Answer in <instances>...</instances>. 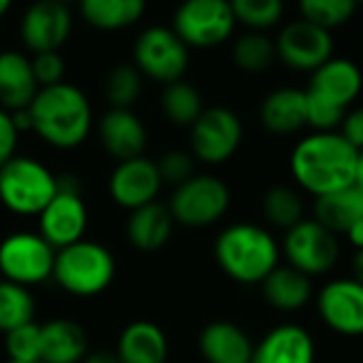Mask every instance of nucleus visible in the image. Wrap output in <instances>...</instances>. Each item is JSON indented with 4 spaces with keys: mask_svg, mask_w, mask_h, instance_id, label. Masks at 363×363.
<instances>
[{
    "mask_svg": "<svg viewBox=\"0 0 363 363\" xmlns=\"http://www.w3.org/2000/svg\"><path fill=\"white\" fill-rule=\"evenodd\" d=\"M359 151L336 130L302 138L289 160L296 183L315 198L347 189L357 179Z\"/></svg>",
    "mask_w": 363,
    "mask_h": 363,
    "instance_id": "nucleus-1",
    "label": "nucleus"
},
{
    "mask_svg": "<svg viewBox=\"0 0 363 363\" xmlns=\"http://www.w3.org/2000/svg\"><path fill=\"white\" fill-rule=\"evenodd\" d=\"M28 108L32 130L55 149L79 147L91 130V104L70 83L62 81L51 87H40Z\"/></svg>",
    "mask_w": 363,
    "mask_h": 363,
    "instance_id": "nucleus-2",
    "label": "nucleus"
},
{
    "mask_svg": "<svg viewBox=\"0 0 363 363\" xmlns=\"http://www.w3.org/2000/svg\"><path fill=\"white\" fill-rule=\"evenodd\" d=\"M279 245L274 236L255 223H234L215 240L219 268L236 283L257 285L279 266Z\"/></svg>",
    "mask_w": 363,
    "mask_h": 363,
    "instance_id": "nucleus-3",
    "label": "nucleus"
},
{
    "mask_svg": "<svg viewBox=\"0 0 363 363\" xmlns=\"http://www.w3.org/2000/svg\"><path fill=\"white\" fill-rule=\"evenodd\" d=\"M363 74L359 66L347 57H332L315 72H311L306 94L308 125L315 132L336 130L349 106L362 94Z\"/></svg>",
    "mask_w": 363,
    "mask_h": 363,
    "instance_id": "nucleus-4",
    "label": "nucleus"
},
{
    "mask_svg": "<svg viewBox=\"0 0 363 363\" xmlns=\"http://www.w3.org/2000/svg\"><path fill=\"white\" fill-rule=\"evenodd\" d=\"M117 272L113 253L96 240H79L55 251L53 281L74 298H94L108 289Z\"/></svg>",
    "mask_w": 363,
    "mask_h": 363,
    "instance_id": "nucleus-5",
    "label": "nucleus"
},
{
    "mask_svg": "<svg viewBox=\"0 0 363 363\" xmlns=\"http://www.w3.org/2000/svg\"><path fill=\"white\" fill-rule=\"evenodd\" d=\"M57 194V177L38 160L15 155L0 168V202L17 217H38Z\"/></svg>",
    "mask_w": 363,
    "mask_h": 363,
    "instance_id": "nucleus-6",
    "label": "nucleus"
},
{
    "mask_svg": "<svg viewBox=\"0 0 363 363\" xmlns=\"http://www.w3.org/2000/svg\"><path fill=\"white\" fill-rule=\"evenodd\" d=\"M230 202V189L221 179L213 174H194L174 187L168 211L174 223L185 228H206L228 213Z\"/></svg>",
    "mask_w": 363,
    "mask_h": 363,
    "instance_id": "nucleus-7",
    "label": "nucleus"
},
{
    "mask_svg": "<svg viewBox=\"0 0 363 363\" xmlns=\"http://www.w3.org/2000/svg\"><path fill=\"white\" fill-rule=\"evenodd\" d=\"M134 66L157 83L181 81L189 66V47L166 26H151L134 40Z\"/></svg>",
    "mask_w": 363,
    "mask_h": 363,
    "instance_id": "nucleus-8",
    "label": "nucleus"
},
{
    "mask_svg": "<svg viewBox=\"0 0 363 363\" xmlns=\"http://www.w3.org/2000/svg\"><path fill=\"white\" fill-rule=\"evenodd\" d=\"M55 249L34 232H15L0 242V277L34 287L53 277Z\"/></svg>",
    "mask_w": 363,
    "mask_h": 363,
    "instance_id": "nucleus-9",
    "label": "nucleus"
},
{
    "mask_svg": "<svg viewBox=\"0 0 363 363\" xmlns=\"http://www.w3.org/2000/svg\"><path fill=\"white\" fill-rule=\"evenodd\" d=\"M236 28L230 0H183L174 13L172 30L187 47L208 49L225 43Z\"/></svg>",
    "mask_w": 363,
    "mask_h": 363,
    "instance_id": "nucleus-10",
    "label": "nucleus"
},
{
    "mask_svg": "<svg viewBox=\"0 0 363 363\" xmlns=\"http://www.w3.org/2000/svg\"><path fill=\"white\" fill-rule=\"evenodd\" d=\"M283 253L296 270L313 277L330 272L340 255L336 234L317 219H302L285 232Z\"/></svg>",
    "mask_w": 363,
    "mask_h": 363,
    "instance_id": "nucleus-11",
    "label": "nucleus"
},
{
    "mask_svg": "<svg viewBox=\"0 0 363 363\" xmlns=\"http://www.w3.org/2000/svg\"><path fill=\"white\" fill-rule=\"evenodd\" d=\"M277 57L291 70L315 72L334 57V36L330 30L306 19L287 23L274 38Z\"/></svg>",
    "mask_w": 363,
    "mask_h": 363,
    "instance_id": "nucleus-12",
    "label": "nucleus"
},
{
    "mask_svg": "<svg viewBox=\"0 0 363 363\" xmlns=\"http://www.w3.org/2000/svg\"><path fill=\"white\" fill-rule=\"evenodd\" d=\"M240 143V117L225 106L204 108L191 125V153L204 164L217 166L228 162L238 151Z\"/></svg>",
    "mask_w": 363,
    "mask_h": 363,
    "instance_id": "nucleus-13",
    "label": "nucleus"
},
{
    "mask_svg": "<svg viewBox=\"0 0 363 363\" xmlns=\"http://www.w3.org/2000/svg\"><path fill=\"white\" fill-rule=\"evenodd\" d=\"M89 223L87 206L77 189H57L53 200L38 215V234L55 249L85 238Z\"/></svg>",
    "mask_w": 363,
    "mask_h": 363,
    "instance_id": "nucleus-14",
    "label": "nucleus"
},
{
    "mask_svg": "<svg viewBox=\"0 0 363 363\" xmlns=\"http://www.w3.org/2000/svg\"><path fill=\"white\" fill-rule=\"evenodd\" d=\"M162 185L164 181L160 177L157 162L138 155L117 164L108 179V194L117 206L132 213L145 204L155 202Z\"/></svg>",
    "mask_w": 363,
    "mask_h": 363,
    "instance_id": "nucleus-15",
    "label": "nucleus"
},
{
    "mask_svg": "<svg viewBox=\"0 0 363 363\" xmlns=\"http://www.w3.org/2000/svg\"><path fill=\"white\" fill-rule=\"evenodd\" d=\"M323 323L340 336H363V283L357 279H336L317 296Z\"/></svg>",
    "mask_w": 363,
    "mask_h": 363,
    "instance_id": "nucleus-16",
    "label": "nucleus"
},
{
    "mask_svg": "<svg viewBox=\"0 0 363 363\" xmlns=\"http://www.w3.org/2000/svg\"><path fill=\"white\" fill-rule=\"evenodd\" d=\"M72 15L68 4L57 0H36L21 17V40L32 53L57 51L70 36Z\"/></svg>",
    "mask_w": 363,
    "mask_h": 363,
    "instance_id": "nucleus-17",
    "label": "nucleus"
},
{
    "mask_svg": "<svg viewBox=\"0 0 363 363\" xmlns=\"http://www.w3.org/2000/svg\"><path fill=\"white\" fill-rule=\"evenodd\" d=\"M100 143L115 160H132L143 155L147 147V128L130 108H111L98 125Z\"/></svg>",
    "mask_w": 363,
    "mask_h": 363,
    "instance_id": "nucleus-18",
    "label": "nucleus"
},
{
    "mask_svg": "<svg viewBox=\"0 0 363 363\" xmlns=\"http://www.w3.org/2000/svg\"><path fill=\"white\" fill-rule=\"evenodd\" d=\"M255 363H315L313 336L296 323L270 330L253 351Z\"/></svg>",
    "mask_w": 363,
    "mask_h": 363,
    "instance_id": "nucleus-19",
    "label": "nucleus"
},
{
    "mask_svg": "<svg viewBox=\"0 0 363 363\" xmlns=\"http://www.w3.org/2000/svg\"><path fill=\"white\" fill-rule=\"evenodd\" d=\"M264 128L279 136H289L308 125V104L304 89L281 87L270 91L259 106Z\"/></svg>",
    "mask_w": 363,
    "mask_h": 363,
    "instance_id": "nucleus-20",
    "label": "nucleus"
},
{
    "mask_svg": "<svg viewBox=\"0 0 363 363\" xmlns=\"http://www.w3.org/2000/svg\"><path fill=\"white\" fill-rule=\"evenodd\" d=\"M206 363H245L253 359V342L242 328L230 321L208 323L198 340Z\"/></svg>",
    "mask_w": 363,
    "mask_h": 363,
    "instance_id": "nucleus-21",
    "label": "nucleus"
},
{
    "mask_svg": "<svg viewBox=\"0 0 363 363\" xmlns=\"http://www.w3.org/2000/svg\"><path fill=\"white\" fill-rule=\"evenodd\" d=\"M38 89L30 57L19 51H0V106L9 113L28 108Z\"/></svg>",
    "mask_w": 363,
    "mask_h": 363,
    "instance_id": "nucleus-22",
    "label": "nucleus"
},
{
    "mask_svg": "<svg viewBox=\"0 0 363 363\" xmlns=\"http://www.w3.org/2000/svg\"><path fill=\"white\" fill-rule=\"evenodd\" d=\"M115 355L119 363H166L168 338L153 321H132L119 334Z\"/></svg>",
    "mask_w": 363,
    "mask_h": 363,
    "instance_id": "nucleus-23",
    "label": "nucleus"
},
{
    "mask_svg": "<svg viewBox=\"0 0 363 363\" xmlns=\"http://www.w3.org/2000/svg\"><path fill=\"white\" fill-rule=\"evenodd\" d=\"M89 353L85 330L70 319L40 325V363H81Z\"/></svg>",
    "mask_w": 363,
    "mask_h": 363,
    "instance_id": "nucleus-24",
    "label": "nucleus"
},
{
    "mask_svg": "<svg viewBox=\"0 0 363 363\" xmlns=\"http://www.w3.org/2000/svg\"><path fill=\"white\" fill-rule=\"evenodd\" d=\"M172 230H174V219L168 206L160 204L157 200L132 211L125 225L130 245L145 253L164 249L172 236Z\"/></svg>",
    "mask_w": 363,
    "mask_h": 363,
    "instance_id": "nucleus-25",
    "label": "nucleus"
},
{
    "mask_svg": "<svg viewBox=\"0 0 363 363\" xmlns=\"http://www.w3.org/2000/svg\"><path fill=\"white\" fill-rule=\"evenodd\" d=\"M266 302L277 311H300L313 298V281L294 266H277L262 281Z\"/></svg>",
    "mask_w": 363,
    "mask_h": 363,
    "instance_id": "nucleus-26",
    "label": "nucleus"
},
{
    "mask_svg": "<svg viewBox=\"0 0 363 363\" xmlns=\"http://www.w3.org/2000/svg\"><path fill=\"white\" fill-rule=\"evenodd\" d=\"M363 217V191L357 185L317 198L315 219L334 234H347V230Z\"/></svg>",
    "mask_w": 363,
    "mask_h": 363,
    "instance_id": "nucleus-27",
    "label": "nucleus"
},
{
    "mask_svg": "<svg viewBox=\"0 0 363 363\" xmlns=\"http://www.w3.org/2000/svg\"><path fill=\"white\" fill-rule=\"evenodd\" d=\"M83 19L102 32L134 26L147 9V0H79Z\"/></svg>",
    "mask_w": 363,
    "mask_h": 363,
    "instance_id": "nucleus-28",
    "label": "nucleus"
},
{
    "mask_svg": "<svg viewBox=\"0 0 363 363\" xmlns=\"http://www.w3.org/2000/svg\"><path fill=\"white\" fill-rule=\"evenodd\" d=\"M232 57L240 70L257 74V72L268 70L274 64L277 47L268 34H264L259 30H249L236 38V43L232 47Z\"/></svg>",
    "mask_w": 363,
    "mask_h": 363,
    "instance_id": "nucleus-29",
    "label": "nucleus"
},
{
    "mask_svg": "<svg viewBox=\"0 0 363 363\" xmlns=\"http://www.w3.org/2000/svg\"><path fill=\"white\" fill-rule=\"evenodd\" d=\"M162 111L174 125H194V121L202 115L204 104L200 91L187 81L168 83L162 94Z\"/></svg>",
    "mask_w": 363,
    "mask_h": 363,
    "instance_id": "nucleus-30",
    "label": "nucleus"
},
{
    "mask_svg": "<svg viewBox=\"0 0 363 363\" xmlns=\"http://www.w3.org/2000/svg\"><path fill=\"white\" fill-rule=\"evenodd\" d=\"M36 302L28 287L0 279V332L9 334L34 321Z\"/></svg>",
    "mask_w": 363,
    "mask_h": 363,
    "instance_id": "nucleus-31",
    "label": "nucleus"
},
{
    "mask_svg": "<svg viewBox=\"0 0 363 363\" xmlns=\"http://www.w3.org/2000/svg\"><path fill=\"white\" fill-rule=\"evenodd\" d=\"M264 215L274 228L287 232L304 219V204L300 194L287 185L270 187L264 196Z\"/></svg>",
    "mask_w": 363,
    "mask_h": 363,
    "instance_id": "nucleus-32",
    "label": "nucleus"
},
{
    "mask_svg": "<svg viewBox=\"0 0 363 363\" xmlns=\"http://www.w3.org/2000/svg\"><path fill=\"white\" fill-rule=\"evenodd\" d=\"M104 91L111 108H130L143 94V72L134 64H117L106 77Z\"/></svg>",
    "mask_w": 363,
    "mask_h": 363,
    "instance_id": "nucleus-33",
    "label": "nucleus"
},
{
    "mask_svg": "<svg viewBox=\"0 0 363 363\" xmlns=\"http://www.w3.org/2000/svg\"><path fill=\"white\" fill-rule=\"evenodd\" d=\"M302 19L321 26L325 30H334L345 26L357 11L355 0H298Z\"/></svg>",
    "mask_w": 363,
    "mask_h": 363,
    "instance_id": "nucleus-34",
    "label": "nucleus"
},
{
    "mask_svg": "<svg viewBox=\"0 0 363 363\" xmlns=\"http://www.w3.org/2000/svg\"><path fill=\"white\" fill-rule=\"evenodd\" d=\"M236 23L247 26L249 30H268L283 19L285 2L283 0H230Z\"/></svg>",
    "mask_w": 363,
    "mask_h": 363,
    "instance_id": "nucleus-35",
    "label": "nucleus"
},
{
    "mask_svg": "<svg viewBox=\"0 0 363 363\" xmlns=\"http://www.w3.org/2000/svg\"><path fill=\"white\" fill-rule=\"evenodd\" d=\"M4 347L9 362L36 363L40 362V325L38 323H26L9 334H4Z\"/></svg>",
    "mask_w": 363,
    "mask_h": 363,
    "instance_id": "nucleus-36",
    "label": "nucleus"
},
{
    "mask_svg": "<svg viewBox=\"0 0 363 363\" xmlns=\"http://www.w3.org/2000/svg\"><path fill=\"white\" fill-rule=\"evenodd\" d=\"M157 168H160L162 181L177 187V185L185 183L187 179L194 177V155H189L181 149L168 151L157 162Z\"/></svg>",
    "mask_w": 363,
    "mask_h": 363,
    "instance_id": "nucleus-37",
    "label": "nucleus"
},
{
    "mask_svg": "<svg viewBox=\"0 0 363 363\" xmlns=\"http://www.w3.org/2000/svg\"><path fill=\"white\" fill-rule=\"evenodd\" d=\"M30 62H32V72H34L38 87H51V85H57L64 81L66 66L57 51L34 53V57Z\"/></svg>",
    "mask_w": 363,
    "mask_h": 363,
    "instance_id": "nucleus-38",
    "label": "nucleus"
},
{
    "mask_svg": "<svg viewBox=\"0 0 363 363\" xmlns=\"http://www.w3.org/2000/svg\"><path fill=\"white\" fill-rule=\"evenodd\" d=\"M17 140H19V130L15 128L11 113L0 106V168L11 157H15Z\"/></svg>",
    "mask_w": 363,
    "mask_h": 363,
    "instance_id": "nucleus-39",
    "label": "nucleus"
},
{
    "mask_svg": "<svg viewBox=\"0 0 363 363\" xmlns=\"http://www.w3.org/2000/svg\"><path fill=\"white\" fill-rule=\"evenodd\" d=\"M338 128H340V134H342L357 151H363V106L362 108L349 111Z\"/></svg>",
    "mask_w": 363,
    "mask_h": 363,
    "instance_id": "nucleus-40",
    "label": "nucleus"
},
{
    "mask_svg": "<svg viewBox=\"0 0 363 363\" xmlns=\"http://www.w3.org/2000/svg\"><path fill=\"white\" fill-rule=\"evenodd\" d=\"M347 238L351 240V245L357 249V251H362L363 249V217L362 219H357L349 230H347Z\"/></svg>",
    "mask_w": 363,
    "mask_h": 363,
    "instance_id": "nucleus-41",
    "label": "nucleus"
},
{
    "mask_svg": "<svg viewBox=\"0 0 363 363\" xmlns=\"http://www.w3.org/2000/svg\"><path fill=\"white\" fill-rule=\"evenodd\" d=\"M81 363H119L115 353H108V351H96V353H87L85 359Z\"/></svg>",
    "mask_w": 363,
    "mask_h": 363,
    "instance_id": "nucleus-42",
    "label": "nucleus"
},
{
    "mask_svg": "<svg viewBox=\"0 0 363 363\" xmlns=\"http://www.w3.org/2000/svg\"><path fill=\"white\" fill-rule=\"evenodd\" d=\"M353 268H355V279H357L359 283H363V249L362 251H357Z\"/></svg>",
    "mask_w": 363,
    "mask_h": 363,
    "instance_id": "nucleus-43",
    "label": "nucleus"
},
{
    "mask_svg": "<svg viewBox=\"0 0 363 363\" xmlns=\"http://www.w3.org/2000/svg\"><path fill=\"white\" fill-rule=\"evenodd\" d=\"M355 185L363 191V151H359V162H357V179H355Z\"/></svg>",
    "mask_w": 363,
    "mask_h": 363,
    "instance_id": "nucleus-44",
    "label": "nucleus"
},
{
    "mask_svg": "<svg viewBox=\"0 0 363 363\" xmlns=\"http://www.w3.org/2000/svg\"><path fill=\"white\" fill-rule=\"evenodd\" d=\"M11 2H13V0H0V17L6 15V11L11 9Z\"/></svg>",
    "mask_w": 363,
    "mask_h": 363,
    "instance_id": "nucleus-45",
    "label": "nucleus"
},
{
    "mask_svg": "<svg viewBox=\"0 0 363 363\" xmlns=\"http://www.w3.org/2000/svg\"><path fill=\"white\" fill-rule=\"evenodd\" d=\"M57 2H62V4H70V2H79V0H57Z\"/></svg>",
    "mask_w": 363,
    "mask_h": 363,
    "instance_id": "nucleus-46",
    "label": "nucleus"
},
{
    "mask_svg": "<svg viewBox=\"0 0 363 363\" xmlns=\"http://www.w3.org/2000/svg\"><path fill=\"white\" fill-rule=\"evenodd\" d=\"M355 2H357V4H363V0H355Z\"/></svg>",
    "mask_w": 363,
    "mask_h": 363,
    "instance_id": "nucleus-47",
    "label": "nucleus"
},
{
    "mask_svg": "<svg viewBox=\"0 0 363 363\" xmlns=\"http://www.w3.org/2000/svg\"><path fill=\"white\" fill-rule=\"evenodd\" d=\"M9 363H19V362H9ZM36 363H40V362H36Z\"/></svg>",
    "mask_w": 363,
    "mask_h": 363,
    "instance_id": "nucleus-48",
    "label": "nucleus"
},
{
    "mask_svg": "<svg viewBox=\"0 0 363 363\" xmlns=\"http://www.w3.org/2000/svg\"><path fill=\"white\" fill-rule=\"evenodd\" d=\"M245 363H255V362H253V359H251V362H245Z\"/></svg>",
    "mask_w": 363,
    "mask_h": 363,
    "instance_id": "nucleus-49",
    "label": "nucleus"
}]
</instances>
